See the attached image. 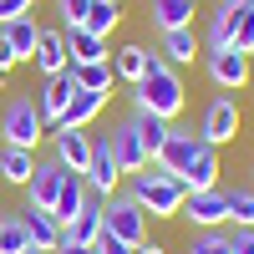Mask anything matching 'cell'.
Wrapping results in <instances>:
<instances>
[{"label": "cell", "instance_id": "1", "mask_svg": "<svg viewBox=\"0 0 254 254\" xmlns=\"http://www.w3.org/2000/svg\"><path fill=\"white\" fill-rule=\"evenodd\" d=\"M132 107H137V112H153V117H163V122H173V117L183 112V81H178V71L168 66L163 56L153 61V71L132 87Z\"/></svg>", "mask_w": 254, "mask_h": 254}, {"label": "cell", "instance_id": "2", "mask_svg": "<svg viewBox=\"0 0 254 254\" xmlns=\"http://www.w3.org/2000/svg\"><path fill=\"white\" fill-rule=\"evenodd\" d=\"M127 198H132L142 214H153V219H178L183 214V198H188V188L178 178H168V173H132V183H127Z\"/></svg>", "mask_w": 254, "mask_h": 254}, {"label": "cell", "instance_id": "3", "mask_svg": "<svg viewBox=\"0 0 254 254\" xmlns=\"http://www.w3.org/2000/svg\"><path fill=\"white\" fill-rule=\"evenodd\" d=\"M41 137H46V117H41V107L31 97H10L5 112H0V142L5 147H26V153H36Z\"/></svg>", "mask_w": 254, "mask_h": 254}, {"label": "cell", "instance_id": "4", "mask_svg": "<svg viewBox=\"0 0 254 254\" xmlns=\"http://www.w3.org/2000/svg\"><path fill=\"white\" fill-rule=\"evenodd\" d=\"M102 234H117L127 244H147V214L127 193H112V198H102Z\"/></svg>", "mask_w": 254, "mask_h": 254}, {"label": "cell", "instance_id": "5", "mask_svg": "<svg viewBox=\"0 0 254 254\" xmlns=\"http://www.w3.org/2000/svg\"><path fill=\"white\" fill-rule=\"evenodd\" d=\"M87 193L92 198H112L117 193V178H122V168H117V153H112V137H92V163H87Z\"/></svg>", "mask_w": 254, "mask_h": 254}, {"label": "cell", "instance_id": "6", "mask_svg": "<svg viewBox=\"0 0 254 254\" xmlns=\"http://www.w3.org/2000/svg\"><path fill=\"white\" fill-rule=\"evenodd\" d=\"M198 137L208 147H224V142H234L239 137V107H234V97H214L203 107V127H198Z\"/></svg>", "mask_w": 254, "mask_h": 254}, {"label": "cell", "instance_id": "7", "mask_svg": "<svg viewBox=\"0 0 254 254\" xmlns=\"http://www.w3.org/2000/svg\"><path fill=\"white\" fill-rule=\"evenodd\" d=\"M183 219L193 229H224L229 224V193L224 188H203V193L183 198Z\"/></svg>", "mask_w": 254, "mask_h": 254}, {"label": "cell", "instance_id": "8", "mask_svg": "<svg viewBox=\"0 0 254 254\" xmlns=\"http://www.w3.org/2000/svg\"><path fill=\"white\" fill-rule=\"evenodd\" d=\"M198 147H203V137L198 132H183V127H173V132H168V142H163V153L147 163V168H158V173H168V178H178L188 163L198 158Z\"/></svg>", "mask_w": 254, "mask_h": 254}, {"label": "cell", "instance_id": "9", "mask_svg": "<svg viewBox=\"0 0 254 254\" xmlns=\"http://www.w3.org/2000/svg\"><path fill=\"white\" fill-rule=\"evenodd\" d=\"M244 5H254V0H214L208 26H203V46H208V51L234 46V31H239V10H244Z\"/></svg>", "mask_w": 254, "mask_h": 254}, {"label": "cell", "instance_id": "10", "mask_svg": "<svg viewBox=\"0 0 254 254\" xmlns=\"http://www.w3.org/2000/svg\"><path fill=\"white\" fill-rule=\"evenodd\" d=\"M208 76H214L224 92H239V87H249V51H234V46L208 51Z\"/></svg>", "mask_w": 254, "mask_h": 254}, {"label": "cell", "instance_id": "11", "mask_svg": "<svg viewBox=\"0 0 254 254\" xmlns=\"http://www.w3.org/2000/svg\"><path fill=\"white\" fill-rule=\"evenodd\" d=\"M15 224L20 229H26V239H31V249H41V254H51L56 244H61V224H56V214H51V208H20V214H15Z\"/></svg>", "mask_w": 254, "mask_h": 254}, {"label": "cell", "instance_id": "12", "mask_svg": "<svg viewBox=\"0 0 254 254\" xmlns=\"http://www.w3.org/2000/svg\"><path fill=\"white\" fill-rule=\"evenodd\" d=\"M66 173H87V163H92V137H87V127H56V153H51Z\"/></svg>", "mask_w": 254, "mask_h": 254}, {"label": "cell", "instance_id": "13", "mask_svg": "<svg viewBox=\"0 0 254 254\" xmlns=\"http://www.w3.org/2000/svg\"><path fill=\"white\" fill-rule=\"evenodd\" d=\"M71 97H76V76H71V66L61 71V76H46V87H41V97H36V107H41V117H46L51 127L66 117V107H71Z\"/></svg>", "mask_w": 254, "mask_h": 254}, {"label": "cell", "instance_id": "14", "mask_svg": "<svg viewBox=\"0 0 254 254\" xmlns=\"http://www.w3.org/2000/svg\"><path fill=\"white\" fill-rule=\"evenodd\" d=\"M112 153H117V168H122V173H142V168H147V147H142V132H137V122L132 117H127L122 127H112Z\"/></svg>", "mask_w": 254, "mask_h": 254}, {"label": "cell", "instance_id": "15", "mask_svg": "<svg viewBox=\"0 0 254 254\" xmlns=\"http://www.w3.org/2000/svg\"><path fill=\"white\" fill-rule=\"evenodd\" d=\"M61 183H66V168H61L56 158H46V163H36V173H31V183H26V203L31 208H56V193H61Z\"/></svg>", "mask_w": 254, "mask_h": 254}, {"label": "cell", "instance_id": "16", "mask_svg": "<svg viewBox=\"0 0 254 254\" xmlns=\"http://www.w3.org/2000/svg\"><path fill=\"white\" fill-rule=\"evenodd\" d=\"M36 71L41 76H61L71 66V56H66V31H41V41H36Z\"/></svg>", "mask_w": 254, "mask_h": 254}, {"label": "cell", "instance_id": "17", "mask_svg": "<svg viewBox=\"0 0 254 254\" xmlns=\"http://www.w3.org/2000/svg\"><path fill=\"white\" fill-rule=\"evenodd\" d=\"M178 183L188 188V193H203V188H219V147H198V158L178 173Z\"/></svg>", "mask_w": 254, "mask_h": 254}, {"label": "cell", "instance_id": "18", "mask_svg": "<svg viewBox=\"0 0 254 254\" xmlns=\"http://www.w3.org/2000/svg\"><path fill=\"white\" fill-rule=\"evenodd\" d=\"M61 239L66 244H81V249H92L102 239V198H87V208L71 219V224H61Z\"/></svg>", "mask_w": 254, "mask_h": 254}, {"label": "cell", "instance_id": "19", "mask_svg": "<svg viewBox=\"0 0 254 254\" xmlns=\"http://www.w3.org/2000/svg\"><path fill=\"white\" fill-rule=\"evenodd\" d=\"M66 56H71V66L112 61V56H107V36H92L87 26H71V31H66Z\"/></svg>", "mask_w": 254, "mask_h": 254}, {"label": "cell", "instance_id": "20", "mask_svg": "<svg viewBox=\"0 0 254 254\" xmlns=\"http://www.w3.org/2000/svg\"><path fill=\"white\" fill-rule=\"evenodd\" d=\"M0 36H5V46H10L15 61H31V56H36V41H41V26H36L31 15H20V20H5Z\"/></svg>", "mask_w": 254, "mask_h": 254}, {"label": "cell", "instance_id": "21", "mask_svg": "<svg viewBox=\"0 0 254 254\" xmlns=\"http://www.w3.org/2000/svg\"><path fill=\"white\" fill-rule=\"evenodd\" d=\"M153 61H158V51H147V46H122L117 56H112V76H122V81H137L153 71Z\"/></svg>", "mask_w": 254, "mask_h": 254}, {"label": "cell", "instance_id": "22", "mask_svg": "<svg viewBox=\"0 0 254 254\" xmlns=\"http://www.w3.org/2000/svg\"><path fill=\"white\" fill-rule=\"evenodd\" d=\"M87 178H81V173H66V183H61V193H56V208H51V214H56V224H71L76 214H81V208H87Z\"/></svg>", "mask_w": 254, "mask_h": 254}, {"label": "cell", "instance_id": "23", "mask_svg": "<svg viewBox=\"0 0 254 254\" xmlns=\"http://www.w3.org/2000/svg\"><path fill=\"white\" fill-rule=\"evenodd\" d=\"M147 15L158 31H183L193 26V0H147Z\"/></svg>", "mask_w": 254, "mask_h": 254}, {"label": "cell", "instance_id": "24", "mask_svg": "<svg viewBox=\"0 0 254 254\" xmlns=\"http://www.w3.org/2000/svg\"><path fill=\"white\" fill-rule=\"evenodd\" d=\"M31 173H36V158L26 153V147H0V178H5V183L26 188Z\"/></svg>", "mask_w": 254, "mask_h": 254}, {"label": "cell", "instance_id": "25", "mask_svg": "<svg viewBox=\"0 0 254 254\" xmlns=\"http://www.w3.org/2000/svg\"><path fill=\"white\" fill-rule=\"evenodd\" d=\"M193 51H198L193 26H183V31H163V61H168V66H188V61H193Z\"/></svg>", "mask_w": 254, "mask_h": 254}, {"label": "cell", "instance_id": "26", "mask_svg": "<svg viewBox=\"0 0 254 254\" xmlns=\"http://www.w3.org/2000/svg\"><path fill=\"white\" fill-rule=\"evenodd\" d=\"M102 102H107L102 92H81V87H76V97H71V107H66V117H61L56 127H92V117L102 112Z\"/></svg>", "mask_w": 254, "mask_h": 254}, {"label": "cell", "instance_id": "27", "mask_svg": "<svg viewBox=\"0 0 254 254\" xmlns=\"http://www.w3.org/2000/svg\"><path fill=\"white\" fill-rule=\"evenodd\" d=\"M132 122H137V132H142V147H147V163H153V158L163 153L168 132H173V122H163V117H153V112H132Z\"/></svg>", "mask_w": 254, "mask_h": 254}, {"label": "cell", "instance_id": "28", "mask_svg": "<svg viewBox=\"0 0 254 254\" xmlns=\"http://www.w3.org/2000/svg\"><path fill=\"white\" fill-rule=\"evenodd\" d=\"M71 76H76V87H81V92H102V97L112 92V61H92V66H71Z\"/></svg>", "mask_w": 254, "mask_h": 254}, {"label": "cell", "instance_id": "29", "mask_svg": "<svg viewBox=\"0 0 254 254\" xmlns=\"http://www.w3.org/2000/svg\"><path fill=\"white\" fill-rule=\"evenodd\" d=\"M117 20H122L117 0H92V5H87V31H92V36H112Z\"/></svg>", "mask_w": 254, "mask_h": 254}, {"label": "cell", "instance_id": "30", "mask_svg": "<svg viewBox=\"0 0 254 254\" xmlns=\"http://www.w3.org/2000/svg\"><path fill=\"white\" fill-rule=\"evenodd\" d=\"M229 224L254 229V188H234V193H229Z\"/></svg>", "mask_w": 254, "mask_h": 254}, {"label": "cell", "instance_id": "31", "mask_svg": "<svg viewBox=\"0 0 254 254\" xmlns=\"http://www.w3.org/2000/svg\"><path fill=\"white\" fill-rule=\"evenodd\" d=\"M188 254H229V234L224 229H198L188 239Z\"/></svg>", "mask_w": 254, "mask_h": 254}, {"label": "cell", "instance_id": "32", "mask_svg": "<svg viewBox=\"0 0 254 254\" xmlns=\"http://www.w3.org/2000/svg\"><path fill=\"white\" fill-rule=\"evenodd\" d=\"M31 239H26V229L15 224V214H5V224H0V254H26Z\"/></svg>", "mask_w": 254, "mask_h": 254}, {"label": "cell", "instance_id": "33", "mask_svg": "<svg viewBox=\"0 0 254 254\" xmlns=\"http://www.w3.org/2000/svg\"><path fill=\"white\" fill-rule=\"evenodd\" d=\"M56 5H61V31L87 26V5H92V0H56Z\"/></svg>", "mask_w": 254, "mask_h": 254}, {"label": "cell", "instance_id": "34", "mask_svg": "<svg viewBox=\"0 0 254 254\" xmlns=\"http://www.w3.org/2000/svg\"><path fill=\"white\" fill-rule=\"evenodd\" d=\"M234 51H254V5L239 10V31H234Z\"/></svg>", "mask_w": 254, "mask_h": 254}, {"label": "cell", "instance_id": "35", "mask_svg": "<svg viewBox=\"0 0 254 254\" xmlns=\"http://www.w3.org/2000/svg\"><path fill=\"white\" fill-rule=\"evenodd\" d=\"M92 254H137V244H127V239H117V234H102V239L92 244Z\"/></svg>", "mask_w": 254, "mask_h": 254}, {"label": "cell", "instance_id": "36", "mask_svg": "<svg viewBox=\"0 0 254 254\" xmlns=\"http://www.w3.org/2000/svg\"><path fill=\"white\" fill-rule=\"evenodd\" d=\"M31 10H36V0H0V26H5V20L31 15Z\"/></svg>", "mask_w": 254, "mask_h": 254}, {"label": "cell", "instance_id": "37", "mask_svg": "<svg viewBox=\"0 0 254 254\" xmlns=\"http://www.w3.org/2000/svg\"><path fill=\"white\" fill-rule=\"evenodd\" d=\"M229 254H254V229H234L229 234Z\"/></svg>", "mask_w": 254, "mask_h": 254}, {"label": "cell", "instance_id": "38", "mask_svg": "<svg viewBox=\"0 0 254 254\" xmlns=\"http://www.w3.org/2000/svg\"><path fill=\"white\" fill-rule=\"evenodd\" d=\"M10 66H15V56H10V46H5V36H0V81L10 76Z\"/></svg>", "mask_w": 254, "mask_h": 254}, {"label": "cell", "instance_id": "39", "mask_svg": "<svg viewBox=\"0 0 254 254\" xmlns=\"http://www.w3.org/2000/svg\"><path fill=\"white\" fill-rule=\"evenodd\" d=\"M51 254H92V249H81V244H66V239H61V244H56Z\"/></svg>", "mask_w": 254, "mask_h": 254}, {"label": "cell", "instance_id": "40", "mask_svg": "<svg viewBox=\"0 0 254 254\" xmlns=\"http://www.w3.org/2000/svg\"><path fill=\"white\" fill-rule=\"evenodd\" d=\"M137 254H168L163 244H137Z\"/></svg>", "mask_w": 254, "mask_h": 254}, {"label": "cell", "instance_id": "41", "mask_svg": "<svg viewBox=\"0 0 254 254\" xmlns=\"http://www.w3.org/2000/svg\"><path fill=\"white\" fill-rule=\"evenodd\" d=\"M26 254H41V249H26Z\"/></svg>", "mask_w": 254, "mask_h": 254}, {"label": "cell", "instance_id": "42", "mask_svg": "<svg viewBox=\"0 0 254 254\" xmlns=\"http://www.w3.org/2000/svg\"><path fill=\"white\" fill-rule=\"evenodd\" d=\"M0 224H5V214H0Z\"/></svg>", "mask_w": 254, "mask_h": 254}, {"label": "cell", "instance_id": "43", "mask_svg": "<svg viewBox=\"0 0 254 254\" xmlns=\"http://www.w3.org/2000/svg\"><path fill=\"white\" fill-rule=\"evenodd\" d=\"M249 173H254V168H249ZM249 188H254V183H249Z\"/></svg>", "mask_w": 254, "mask_h": 254}]
</instances>
